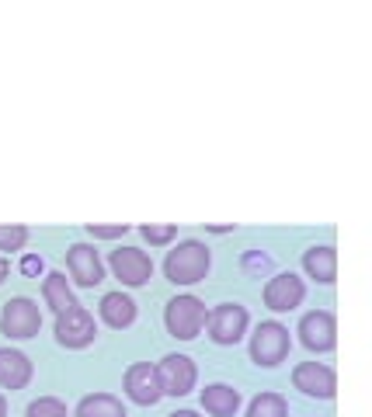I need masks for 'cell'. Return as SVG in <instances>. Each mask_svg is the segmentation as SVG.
I'll use <instances>...</instances> for the list:
<instances>
[{
    "label": "cell",
    "mask_w": 372,
    "mask_h": 417,
    "mask_svg": "<svg viewBox=\"0 0 372 417\" xmlns=\"http://www.w3.org/2000/svg\"><path fill=\"white\" fill-rule=\"evenodd\" d=\"M306 296V285L303 278H296L292 272H282L275 278H268V285H264V306L275 309V313H289L303 302Z\"/></svg>",
    "instance_id": "13"
},
{
    "label": "cell",
    "mask_w": 372,
    "mask_h": 417,
    "mask_svg": "<svg viewBox=\"0 0 372 417\" xmlns=\"http://www.w3.org/2000/svg\"><path fill=\"white\" fill-rule=\"evenodd\" d=\"M97 313H101V320L108 324V327L122 331V327H129L136 320V299L126 296V292H108V296L101 299Z\"/></svg>",
    "instance_id": "17"
},
{
    "label": "cell",
    "mask_w": 372,
    "mask_h": 417,
    "mask_svg": "<svg viewBox=\"0 0 372 417\" xmlns=\"http://www.w3.org/2000/svg\"><path fill=\"white\" fill-rule=\"evenodd\" d=\"M32 383V358L18 348H0V386L4 390H25Z\"/></svg>",
    "instance_id": "14"
},
{
    "label": "cell",
    "mask_w": 372,
    "mask_h": 417,
    "mask_svg": "<svg viewBox=\"0 0 372 417\" xmlns=\"http://www.w3.org/2000/svg\"><path fill=\"white\" fill-rule=\"evenodd\" d=\"M289 348H292L289 327L279 324V320L257 324V331L251 337V358H254V365H261V369H275L279 361H286Z\"/></svg>",
    "instance_id": "2"
},
{
    "label": "cell",
    "mask_w": 372,
    "mask_h": 417,
    "mask_svg": "<svg viewBox=\"0 0 372 417\" xmlns=\"http://www.w3.org/2000/svg\"><path fill=\"white\" fill-rule=\"evenodd\" d=\"M0 331H4V337L11 341H28L42 331V309L35 299L28 296H14L4 302V309H0Z\"/></svg>",
    "instance_id": "3"
},
{
    "label": "cell",
    "mask_w": 372,
    "mask_h": 417,
    "mask_svg": "<svg viewBox=\"0 0 372 417\" xmlns=\"http://www.w3.org/2000/svg\"><path fill=\"white\" fill-rule=\"evenodd\" d=\"M292 383H296V390H303L306 396H316V400H331L334 390H338L334 369H331V365H324V361H303V365H296Z\"/></svg>",
    "instance_id": "12"
},
{
    "label": "cell",
    "mask_w": 372,
    "mask_h": 417,
    "mask_svg": "<svg viewBox=\"0 0 372 417\" xmlns=\"http://www.w3.org/2000/svg\"><path fill=\"white\" fill-rule=\"evenodd\" d=\"M205 230H209V233H233L237 226H205Z\"/></svg>",
    "instance_id": "28"
},
{
    "label": "cell",
    "mask_w": 372,
    "mask_h": 417,
    "mask_svg": "<svg viewBox=\"0 0 372 417\" xmlns=\"http://www.w3.org/2000/svg\"><path fill=\"white\" fill-rule=\"evenodd\" d=\"M25 417H70V410H67V403L56 400V396H38V400L28 403Z\"/></svg>",
    "instance_id": "21"
},
{
    "label": "cell",
    "mask_w": 372,
    "mask_h": 417,
    "mask_svg": "<svg viewBox=\"0 0 372 417\" xmlns=\"http://www.w3.org/2000/svg\"><path fill=\"white\" fill-rule=\"evenodd\" d=\"M156 376H161V390L164 396H185L195 390V361L188 355H164L161 365H156Z\"/></svg>",
    "instance_id": "8"
},
{
    "label": "cell",
    "mask_w": 372,
    "mask_h": 417,
    "mask_svg": "<svg viewBox=\"0 0 372 417\" xmlns=\"http://www.w3.org/2000/svg\"><path fill=\"white\" fill-rule=\"evenodd\" d=\"M28 243V226H0V250H21Z\"/></svg>",
    "instance_id": "23"
},
{
    "label": "cell",
    "mask_w": 372,
    "mask_h": 417,
    "mask_svg": "<svg viewBox=\"0 0 372 417\" xmlns=\"http://www.w3.org/2000/svg\"><path fill=\"white\" fill-rule=\"evenodd\" d=\"M240 265H244V272H247V275L261 278V275H268V272H272V257L264 254V250H257V247H251V250H244Z\"/></svg>",
    "instance_id": "22"
},
{
    "label": "cell",
    "mask_w": 372,
    "mask_h": 417,
    "mask_svg": "<svg viewBox=\"0 0 372 417\" xmlns=\"http://www.w3.org/2000/svg\"><path fill=\"white\" fill-rule=\"evenodd\" d=\"M303 268H306V275L310 278H316V282H334V275H338V250L331 247V243H321V247H310L306 254H303Z\"/></svg>",
    "instance_id": "16"
},
{
    "label": "cell",
    "mask_w": 372,
    "mask_h": 417,
    "mask_svg": "<svg viewBox=\"0 0 372 417\" xmlns=\"http://www.w3.org/2000/svg\"><path fill=\"white\" fill-rule=\"evenodd\" d=\"M42 299H45V306L52 313H63V309L77 306V296H73L70 278L63 272H45V278H42Z\"/></svg>",
    "instance_id": "18"
},
{
    "label": "cell",
    "mask_w": 372,
    "mask_h": 417,
    "mask_svg": "<svg viewBox=\"0 0 372 417\" xmlns=\"http://www.w3.org/2000/svg\"><path fill=\"white\" fill-rule=\"evenodd\" d=\"M0 417H8V400H4V393H0Z\"/></svg>",
    "instance_id": "30"
},
{
    "label": "cell",
    "mask_w": 372,
    "mask_h": 417,
    "mask_svg": "<svg viewBox=\"0 0 372 417\" xmlns=\"http://www.w3.org/2000/svg\"><path fill=\"white\" fill-rule=\"evenodd\" d=\"M77 417H129L122 400L112 393H91L77 403Z\"/></svg>",
    "instance_id": "19"
},
{
    "label": "cell",
    "mask_w": 372,
    "mask_h": 417,
    "mask_svg": "<svg viewBox=\"0 0 372 417\" xmlns=\"http://www.w3.org/2000/svg\"><path fill=\"white\" fill-rule=\"evenodd\" d=\"M205 302L198 296H174L164 309V324H167V334L178 337V341H191L198 337V331L205 327Z\"/></svg>",
    "instance_id": "4"
},
{
    "label": "cell",
    "mask_w": 372,
    "mask_h": 417,
    "mask_svg": "<svg viewBox=\"0 0 372 417\" xmlns=\"http://www.w3.org/2000/svg\"><path fill=\"white\" fill-rule=\"evenodd\" d=\"M202 407L212 417H233L240 410V390L230 383H212L202 390Z\"/></svg>",
    "instance_id": "15"
},
{
    "label": "cell",
    "mask_w": 372,
    "mask_h": 417,
    "mask_svg": "<svg viewBox=\"0 0 372 417\" xmlns=\"http://www.w3.org/2000/svg\"><path fill=\"white\" fill-rule=\"evenodd\" d=\"M209 265H212V254L202 240H181L174 250H167L164 275L174 285H195L209 275Z\"/></svg>",
    "instance_id": "1"
},
{
    "label": "cell",
    "mask_w": 372,
    "mask_h": 417,
    "mask_svg": "<svg viewBox=\"0 0 372 417\" xmlns=\"http://www.w3.org/2000/svg\"><path fill=\"white\" fill-rule=\"evenodd\" d=\"M289 414V403L282 393H257L247 407V417H286Z\"/></svg>",
    "instance_id": "20"
},
{
    "label": "cell",
    "mask_w": 372,
    "mask_h": 417,
    "mask_svg": "<svg viewBox=\"0 0 372 417\" xmlns=\"http://www.w3.org/2000/svg\"><path fill=\"white\" fill-rule=\"evenodd\" d=\"M126 233H129V223H115V226L87 223V237H94V240H115V237H126Z\"/></svg>",
    "instance_id": "25"
},
{
    "label": "cell",
    "mask_w": 372,
    "mask_h": 417,
    "mask_svg": "<svg viewBox=\"0 0 372 417\" xmlns=\"http://www.w3.org/2000/svg\"><path fill=\"white\" fill-rule=\"evenodd\" d=\"M94 337H97V324L87 306L77 302V306L56 313V341L63 348H87V344H94Z\"/></svg>",
    "instance_id": "5"
},
{
    "label": "cell",
    "mask_w": 372,
    "mask_h": 417,
    "mask_svg": "<svg viewBox=\"0 0 372 417\" xmlns=\"http://www.w3.org/2000/svg\"><path fill=\"white\" fill-rule=\"evenodd\" d=\"M299 341L310 351H331L338 344V324H334V313L327 309H313L299 320Z\"/></svg>",
    "instance_id": "11"
},
{
    "label": "cell",
    "mask_w": 372,
    "mask_h": 417,
    "mask_svg": "<svg viewBox=\"0 0 372 417\" xmlns=\"http://www.w3.org/2000/svg\"><path fill=\"white\" fill-rule=\"evenodd\" d=\"M167 417H198L195 410H174V414H167Z\"/></svg>",
    "instance_id": "29"
},
{
    "label": "cell",
    "mask_w": 372,
    "mask_h": 417,
    "mask_svg": "<svg viewBox=\"0 0 372 417\" xmlns=\"http://www.w3.org/2000/svg\"><path fill=\"white\" fill-rule=\"evenodd\" d=\"M8 272H11V261H8V257H0V282L8 278Z\"/></svg>",
    "instance_id": "27"
},
{
    "label": "cell",
    "mask_w": 372,
    "mask_h": 417,
    "mask_svg": "<svg viewBox=\"0 0 372 417\" xmlns=\"http://www.w3.org/2000/svg\"><path fill=\"white\" fill-rule=\"evenodd\" d=\"M67 268H70L73 285H80V289H94V285L104 282L101 254L91 243H70V250H67Z\"/></svg>",
    "instance_id": "10"
},
{
    "label": "cell",
    "mask_w": 372,
    "mask_h": 417,
    "mask_svg": "<svg viewBox=\"0 0 372 417\" xmlns=\"http://www.w3.org/2000/svg\"><path fill=\"white\" fill-rule=\"evenodd\" d=\"M139 233H143V240H150V243H171V240L178 237V226H153V223H143Z\"/></svg>",
    "instance_id": "24"
},
{
    "label": "cell",
    "mask_w": 372,
    "mask_h": 417,
    "mask_svg": "<svg viewBox=\"0 0 372 417\" xmlns=\"http://www.w3.org/2000/svg\"><path fill=\"white\" fill-rule=\"evenodd\" d=\"M108 265H112L115 278H119L122 285H129V289L146 285L150 275H153V261H150V254L139 250V247H115V250L108 254Z\"/></svg>",
    "instance_id": "7"
},
{
    "label": "cell",
    "mask_w": 372,
    "mask_h": 417,
    "mask_svg": "<svg viewBox=\"0 0 372 417\" xmlns=\"http://www.w3.org/2000/svg\"><path fill=\"white\" fill-rule=\"evenodd\" d=\"M21 275H28V278L45 275V261H42L38 254H25V257H21Z\"/></svg>",
    "instance_id": "26"
},
{
    "label": "cell",
    "mask_w": 372,
    "mask_h": 417,
    "mask_svg": "<svg viewBox=\"0 0 372 417\" xmlns=\"http://www.w3.org/2000/svg\"><path fill=\"white\" fill-rule=\"evenodd\" d=\"M122 386H126V396H129L132 403H139V407H153L156 400L164 396V390H161V376H156V365H150V361H136V365H129V372H126Z\"/></svg>",
    "instance_id": "9"
},
{
    "label": "cell",
    "mask_w": 372,
    "mask_h": 417,
    "mask_svg": "<svg viewBox=\"0 0 372 417\" xmlns=\"http://www.w3.org/2000/svg\"><path fill=\"white\" fill-rule=\"evenodd\" d=\"M247 309L240 302H220L216 309L205 317V327H209V337L216 344H237L244 334H247Z\"/></svg>",
    "instance_id": "6"
}]
</instances>
